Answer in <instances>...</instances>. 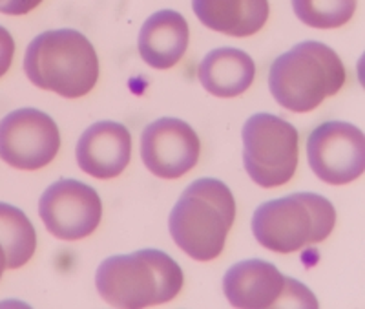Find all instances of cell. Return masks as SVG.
Segmentation results:
<instances>
[{
    "mask_svg": "<svg viewBox=\"0 0 365 309\" xmlns=\"http://www.w3.org/2000/svg\"><path fill=\"white\" fill-rule=\"evenodd\" d=\"M236 218L230 188L216 178H201L185 188L170 213L174 242L190 258L210 262L223 251Z\"/></svg>",
    "mask_w": 365,
    "mask_h": 309,
    "instance_id": "obj_1",
    "label": "cell"
},
{
    "mask_svg": "<svg viewBox=\"0 0 365 309\" xmlns=\"http://www.w3.org/2000/svg\"><path fill=\"white\" fill-rule=\"evenodd\" d=\"M181 268L158 249H143L104 260L97 269L96 285L110 305L139 309L174 300L182 289Z\"/></svg>",
    "mask_w": 365,
    "mask_h": 309,
    "instance_id": "obj_2",
    "label": "cell"
},
{
    "mask_svg": "<svg viewBox=\"0 0 365 309\" xmlns=\"http://www.w3.org/2000/svg\"><path fill=\"white\" fill-rule=\"evenodd\" d=\"M28 79L42 90L77 99L99 79L96 48L77 29H51L29 42L24 57Z\"/></svg>",
    "mask_w": 365,
    "mask_h": 309,
    "instance_id": "obj_3",
    "label": "cell"
},
{
    "mask_svg": "<svg viewBox=\"0 0 365 309\" xmlns=\"http://www.w3.org/2000/svg\"><path fill=\"white\" fill-rule=\"evenodd\" d=\"M345 83V66L324 42L305 41L279 55L270 66L269 88L274 99L291 112H311Z\"/></svg>",
    "mask_w": 365,
    "mask_h": 309,
    "instance_id": "obj_4",
    "label": "cell"
},
{
    "mask_svg": "<svg viewBox=\"0 0 365 309\" xmlns=\"http://www.w3.org/2000/svg\"><path fill=\"white\" fill-rule=\"evenodd\" d=\"M336 223V211L327 198L296 193L262 203L252 216V233L274 253H296L327 238Z\"/></svg>",
    "mask_w": 365,
    "mask_h": 309,
    "instance_id": "obj_5",
    "label": "cell"
},
{
    "mask_svg": "<svg viewBox=\"0 0 365 309\" xmlns=\"http://www.w3.org/2000/svg\"><path fill=\"white\" fill-rule=\"evenodd\" d=\"M243 163L259 187L289 183L298 168L299 134L294 125L272 113H256L243 126Z\"/></svg>",
    "mask_w": 365,
    "mask_h": 309,
    "instance_id": "obj_6",
    "label": "cell"
},
{
    "mask_svg": "<svg viewBox=\"0 0 365 309\" xmlns=\"http://www.w3.org/2000/svg\"><path fill=\"white\" fill-rule=\"evenodd\" d=\"M61 148L57 123L37 108H21L0 121V158L21 171L50 165Z\"/></svg>",
    "mask_w": 365,
    "mask_h": 309,
    "instance_id": "obj_7",
    "label": "cell"
},
{
    "mask_svg": "<svg viewBox=\"0 0 365 309\" xmlns=\"http://www.w3.org/2000/svg\"><path fill=\"white\" fill-rule=\"evenodd\" d=\"M307 156L312 172L322 181L351 183L365 171L364 132L351 123H322L309 136Z\"/></svg>",
    "mask_w": 365,
    "mask_h": 309,
    "instance_id": "obj_8",
    "label": "cell"
},
{
    "mask_svg": "<svg viewBox=\"0 0 365 309\" xmlns=\"http://www.w3.org/2000/svg\"><path fill=\"white\" fill-rule=\"evenodd\" d=\"M46 229L58 240H83L99 227L103 203L93 187L77 180H58L38 201Z\"/></svg>",
    "mask_w": 365,
    "mask_h": 309,
    "instance_id": "obj_9",
    "label": "cell"
},
{
    "mask_svg": "<svg viewBox=\"0 0 365 309\" xmlns=\"http://www.w3.org/2000/svg\"><path fill=\"white\" fill-rule=\"evenodd\" d=\"M201 143L188 123L163 117L150 123L141 136V158L152 174L178 180L190 172L200 159Z\"/></svg>",
    "mask_w": 365,
    "mask_h": 309,
    "instance_id": "obj_10",
    "label": "cell"
},
{
    "mask_svg": "<svg viewBox=\"0 0 365 309\" xmlns=\"http://www.w3.org/2000/svg\"><path fill=\"white\" fill-rule=\"evenodd\" d=\"M292 278L279 273L274 263L265 260H243L228 269L223 278V291L228 302L241 309H265L278 305L283 298L299 295L289 291ZM303 305H309L302 300Z\"/></svg>",
    "mask_w": 365,
    "mask_h": 309,
    "instance_id": "obj_11",
    "label": "cell"
},
{
    "mask_svg": "<svg viewBox=\"0 0 365 309\" xmlns=\"http://www.w3.org/2000/svg\"><path fill=\"white\" fill-rule=\"evenodd\" d=\"M132 158V134L115 121L93 123L77 143L81 171L97 180H112L125 171Z\"/></svg>",
    "mask_w": 365,
    "mask_h": 309,
    "instance_id": "obj_12",
    "label": "cell"
},
{
    "mask_svg": "<svg viewBox=\"0 0 365 309\" xmlns=\"http://www.w3.org/2000/svg\"><path fill=\"white\" fill-rule=\"evenodd\" d=\"M190 29L187 19L172 9H161L146 19L139 31V54L148 66L168 70L182 59L188 48Z\"/></svg>",
    "mask_w": 365,
    "mask_h": 309,
    "instance_id": "obj_13",
    "label": "cell"
},
{
    "mask_svg": "<svg viewBox=\"0 0 365 309\" xmlns=\"http://www.w3.org/2000/svg\"><path fill=\"white\" fill-rule=\"evenodd\" d=\"M192 8L207 28L230 37L254 35L270 13L269 0H192Z\"/></svg>",
    "mask_w": 365,
    "mask_h": 309,
    "instance_id": "obj_14",
    "label": "cell"
},
{
    "mask_svg": "<svg viewBox=\"0 0 365 309\" xmlns=\"http://www.w3.org/2000/svg\"><path fill=\"white\" fill-rule=\"evenodd\" d=\"M256 77L252 57L237 48H217L205 55L200 64V81L216 97H236L247 92Z\"/></svg>",
    "mask_w": 365,
    "mask_h": 309,
    "instance_id": "obj_15",
    "label": "cell"
},
{
    "mask_svg": "<svg viewBox=\"0 0 365 309\" xmlns=\"http://www.w3.org/2000/svg\"><path fill=\"white\" fill-rule=\"evenodd\" d=\"M0 245L6 253V268L19 269L37 249V233L21 209L0 201Z\"/></svg>",
    "mask_w": 365,
    "mask_h": 309,
    "instance_id": "obj_16",
    "label": "cell"
},
{
    "mask_svg": "<svg viewBox=\"0 0 365 309\" xmlns=\"http://www.w3.org/2000/svg\"><path fill=\"white\" fill-rule=\"evenodd\" d=\"M358 0H292L296 17L318 29L341 28L356 11Z\"/></svg>",
    "mask_w": 365,
    "mask_h": 309,
    "instance_id": "obj_17",
    "label": "cell"
},
{
    "mask_svg": "<svg viewBox=\"0 0 365 309\" xmlns=\"http://www.w3.org/2000/svg\"><path fill=\"white\" fill-rule=\"evenodd\" d=\"M15 55V41L8 29L0 26V77L6 76Z\"/></svg>",
    "mask_w": 365,
    "mask_h": 309,
    "instance_id": "obj_18",
    "label": "cell"
},
{
    "mask_svg": "<svg viewBox=\"0 0 365 309\" xmlns=\"http://www.w3.org/2000/svg\"><path fill=\"white\" fill-rule=\"evenodd\" d=\"M42 0H0V13L4 15H26L34 11Z\"/></svg>",
    "mask_w": 365,
    "mask_h": 309,
    "instance_id": "obj_19",
    "label": "cell"
},
{
    "mask_svg": "<svg viewBox=\"0 0 365 309\" xmlns=\"http://www.w3.org/2000/svg\"><path fill=\"white\" fill-rule=\"evenodd\" d=\"M6 269V253L4 249H2V245H0V278H2V273H4Z\"/></svg>",
    "mask_w": 365,
    "mask_h": 309,
    "instance_id": "obj_20",
    "label": "cell"
}]
</instances>
